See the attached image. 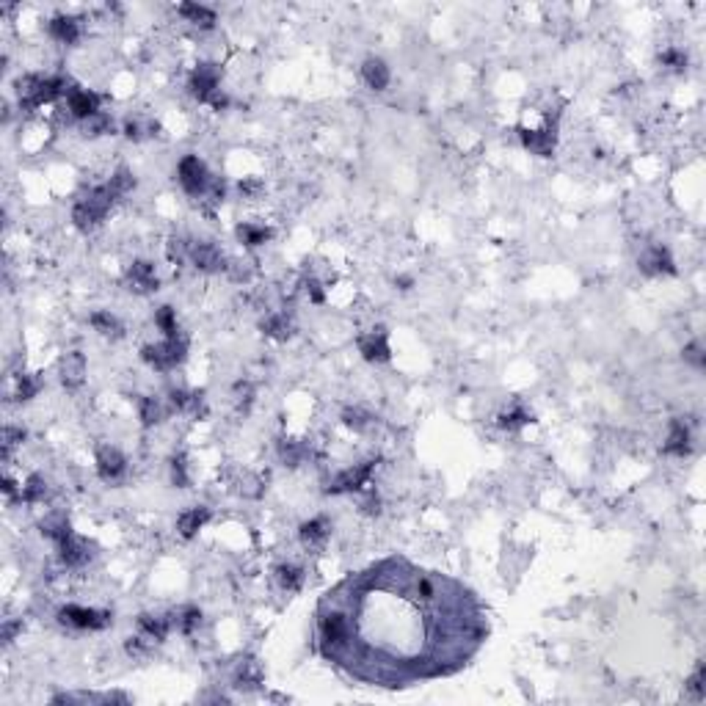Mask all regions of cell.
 Instances as JSON below:
<instances>
[{
	"label": "cell",
	"instance_id": "cell-24",
	"mask_svg": "<svg viewBox=\"0 0 706 706\" xmlns=\"http://www.w3.org/2000/svg\"><path fill=\"white\" fill-rule=\"evenodd\" d=\"M276 582H279V588L281 591H301V585H304V568H298V566H292V563H281V566H276Z\"/></svg>",
	"mask_w": 706,
	"mask_h": 706
},
{
	"label": "cell",
	"instance_id": "cell-44",
	"mask_svg": "<svg viewBox=\"0 0 706 706\" xmlns=\"http://www.w3.org/2000/svg\"><path fill=\"white\" fill-rule=\"evenodd\" d=\"M687 690L696 696V698H704V662L696 668V674L687 679Z\"/></svg>",
	"mask_w": 706,
	"mask_h": 706
},
{
	"label": "cell",
	"instance_id": "cell-17",
	"mask_svg": "<svg viewBox=\"0 0 706 706\" xmlns=\"http://www.w3.org/2000/svg\"><path fill=\"white\" fill-rule=\"evenodd\" d=\"M83 378H86V359H83V353H77V351L66 353L61 359V381H64V387L66 389H77L83 384Z\"/></svg>",
	"mask_w": 706,
	"mask_h": 706
},
{
	"label": "cell",
	"instance_id": "cell-11",
	"mask_svg": "<svg viewBox=\"0 0 706 706\" xmlns=\"http://www.w3.org/2000/svg\"><path fill=\"white\" fill-rule=\"evenodd\" d=\"M66 105L72 111L75 119H91L100 113V97L94 91H83V89H69L66 91Z\"/></svg>",
	"mask_w": 706,
	"mask_h": 706
},
{
	"label": "cell",
	"instance_id": "cell-2",
	"mask_svg": "<svg viewBox=\"0 0 706 706\" xmlns=\"http://www.w3.org/2000/svg\"><path fill=\"white\" fill-rule=\"evenodd\" d=\"M113 199H116V194L111 191V185H100V188L89 191V194H86V196L75 205V210H72V221H75V227H77V230H83V232L94 230V227H97V224L108 216V210H111Z\"/></svg>",
	"mask_w": 706,
	"mask_h": 706
},
{
	"label": "cell",
	"instance_id": "cell-51",
	"mask_svg": "<svg viewBox=\"0 0 706 706\" xmlns=\"http://www.w3.org/2000/svg\"><path fill=\"white\" fill-rule=\"evenodd\" d=\"M398 284H400L403 290H409V287H411V279H406V276H403V279H398Z\"/></svg>",
	"mask_w": 706,
	"mask_h": 706
},
{
	"label": "cell",
	"instance_id": "cell-15",
	"mask_svg": "<svg viewBox=\"0 0 706 706\" xmlns=\"http://www.w3.org/2000/svg\"><path fill=\"white\" fill-rule=\"evenodd\" d=\"M127 284H130V290H136V292H152V290H158V276H155V268L149 265V262H144V259H138V262H133L130 265V270H127Z\"/></svg>",
	"mask_w": 706,
	"mask_h": 706
},
{
	"label": "cell",
	"instance_id": "cell-21",
	"mask_svg": "<svg viewBox=\"0 0 706 706\" xmlns=\"http://www.w3.org/2000/svg\"><path fill=\"white\" fill-rule=\"evenodd\" d=\"M668 456H679V458H685L687 453H690V431H687V425L682 422V420H674L671 422V436H668V442H665V447H662Z\"/></svg>",
	"mask_w": 706,
	"mask_h": 706
},
{
	"label": "cell",
	"instance_id": "cell-38",
	"mask_svg": "<svg viewBox=\"0 0 706 706\" xmlns=\"http://www.w3.org/2000/svg\"><path fill=\"white\" fill-rule=\"evenodd\" d=\"M39 389H41V381L36 375H19V381H17V398L19 400H30Z\"/></svg>",
	"mask_w": 706,
	"mask_h": 706
},
{
	"label": "cell",
	"instance_id": "cell-43",
	"mask_svg": "<svg viewBox=\"0 0 706 706\" xmlns=\"http://www.w3.org/2000/svg\"><path fill=\"white\" fill-rule=\"evenodd\" d=\"M171 477H174V485H177V488H185V485H188V472H185V458H183V456H177V458L171 461Z\"/></svg>",
	"mask_w": 706,
	"mask_h": 706
},
{
	"label": "cell",
	"instance_id": "cell-9",
	"mask_svg": "<svg viewBox=\"0 0 706 706\" xmlns=\"http://www.w3.org/2000/svg\"><path fill=\"white\" fill-rule=\"evenodd\" d=\"M188 259L199 268V270H205V273H216V270H221L224 268V254H221V248L216 245V243H210V240H202V243H191V254H188Z\"/></svg>",
	"mask_w": 706,
	"mask_h": 706
},
{
	"label": "cell",
	"instance_id": "cell-12",
	"mask_svg": "<svg viewBox=\"0 0 706 706\" xmlns=\"http://www.w3.org/2000/svg\"><path fill=\"white\" fill-rule=\"evenodd\" d=\"M359 351L367 362H389L392 359V351H389V342H387V331L384 328H375L373 334H364L359 337Z\"/></svg>",
	"mask_w": 706,
	"mask_h": 706
},
{
	"label": "cell",
	"instance_id": "cell-10",
	"mask_svg": "<svg viewBox=\"0 0 706 706\" xmlns=\"http://www.w3.org/2000/svg\"><path fill=\"white\" fill-rule=\"evenodd\" d=\"M519 136H521V144L530 152L541 155V158H549L555 152V144H557V127L555 124L544 127V130H519Z\"/></svg>",
	"mask_w": 706,
	"mask_h": 706
},
{
	"label": "cell",
	"instance_id": "cell-28",
	"mask_svg": "<svg viewBox=\"0 0 706 706\" xmlns=\"http://www.w3.org/2000/svg\"><path fill=\"white\" fill-rule=\"evenodd\" d=\"M69 532H72V527H69L66 516H61V513H55V516H50V519H44V521H41V535L53 538L55 544H58L64 535H69Z\"/></svg>",
	"mask_w": 706,
	"mask_h": 706
},
{
	"label": "cell",
	"instance_id": "cell-19",
	"mask_svg": "<svg viewBox=\"0 0 706 706\" xmlns=\"http://www.w3.org/2000/svg\"><path fill=\"white\" fill-rule=\"evenodd\" d=\"M210 521V508H205V505H196V508H191V510H185L180 519H177V530H180V535L183 538H194L205 524Z\"/></svg>",
	"mask_w": 706,
	"mask_h": 706
},
{
	"label": "cell",
	"instance_id": "cell-20",
	"mask_svg": "<svg viewBox=\"0 0 706 706\" xmlns=\"http://www.w3.org/2000/svg\"><path fill=\"white\" fill-rule=\"evenodd\" d=\"M50 33L53 39L64 41V44H75L80 39V19L77 17H66V14H58L50 19Z\"/></svg>",
	"mask_w": 706,
	"mask_h": 706
},
{
	"label": "cell",
	"instance_id": "cell-32",
	"mask_svg": "<svg viewBox=\"0 0 706 706\" xmlns=\"http://www.w3.org/2000/svg\"><path fill=\"white\" fill-rule=\"evenodd\" d=\"M237 237H240L245 245H262V243L270 237V230L257 227V224H240V227H237Z\"/></svg>",
	"mask_w": 706,
	"mask_h": 706
},
{
	"label": "cell",
	"instance_id": "cell-13",
	"mask_svg": "<svg viewBox=\"0 0 706 706\" xmlns=\"http://www.w3.org/2000/svg\"><path fill=\"white\" fill-rule=\"evenodd\" d=\"M124 470H127V461L116 447H100L97 450V472H100L102 480H108V483L119 480L124 474Z\"/></svg>",
	"mask_w": 706,
	"mask_h": 706
},
{
	"label": "cell",
	"instance_id": "cell-39",
	"mask_svg": "<svg viewBox=\"0 0 706 706\" xmlns=\"http://www.w3.org/2000/svg\"><path fill=\"white\" fill-rule=\"evenodd\" d=\"M254 685H259V671L251 660H245L237 668V687H254Z\"/></svg>",
	"mask_w": 706,
	"mask_h": 706
},
{
	"label": "cell",
	"instance_id": "cell-23",
	"mask_svg": "<svg viewBox=\"0 0 706 706\" xmlns=\"http://www.w3.org/2000/svg\"><path fill=\"white\" fill-rule=\"evenodd\" d=\"M171 624H174V615H169V618H163V615H149V613L138 615V626H141V632H144L147 638H152V640H166V635H169Z\"/></svg>",
	"mask_w": 706,
	"mask_h": 706
},
{
	"label": "cell",
	"instance_id": "cell-31",
	"mask_svg": "<svg viewBox=\"0 0 706 706\" xmlns=\"http://www.w3.org/2000/svg\"><path fill=\"white\" fill-rule=\"evenodd\" d=\"M44 494H47V483H44V477L41 474H30L28 477V483L22 485V499L25 502H39V499H44Z\"/></svg>",
	"mask_w": 706,
	"mask_h": 706
},
{
	"label": "cell",
	"instance_id": "cell-46",
	"mask_svg": "<svg viewBox=\"0 0 706 706\" xmlns=\"http://www.w3.org/2000/svg\"><path fill=\"white\" fill-rule=\"evenodd\" d=\"M124 649H127V654H133V657H144V654H147V646H144L141 638H130V640L124 643Z\"/></svg>",
	"mask_w": 706,
	"mask_h": 706
},
{
	"label": "cell",
	"instance_id": "cell-18",
	"mask_svg": "<svg viewBox=\"0 0 706 706\" xmlns=\"http://www.w3.org/2000/svg\"><path fill=\"white\" fill-rule=\"evenodd\" d=\"M328 519L326 516H317V519H309V521H304L301 524V530H298V535H301V544L306 546V549H320L323 544H326V538H328Z\"/></svg>",
	"mask_w": 706,
	"mask_h": 706
},
{
	"label": "cell",
	"instance_id": "cell-30",
	"mask_svg": "<svg viewBox=\"0 0 706 706\" xmlns=\"http://www.w3.org/2000/svg\"><path fill=\"white\" fill-rule=\"evenodd\" d=\"M91 326H94L100 334H108V337H119V334H122V323H119L113 315H108V312H94V315H91Z\"/></svg>",
	"mask_w": 706,
	"mask_h": 706
},
{
	"label": "cell",
	"instance_id": "cell-27",
	"mask_svg": "<svg viewBox=\"0 0 706 706\" xmlns=\"http://www.w3.org/2000/svg\"><path fill=\"white\" fill-rule=\"evenodd\" d=\"M530 420H532V417L524 411V406L516 403V406H510L508 411L499 414V428H505V431H519V428L527 425Z\"/></svg>",
	"mask_w": 706,
	"mask_h": 706
},
{
	"label": "cell",
	"instance_id": "cell-35",
	"mask_svg": "<svg viewBox=\"0 0 706 706\" xmlns=\"http://www.w3.org/2000/svg\"><path fill=\"white\" fill-rule=\"evenodd\" d=\"M155 323L166 331V337H177L180 328H177V317H174V309L171 306H160L158 315H155Z\"/></svg>",
	"mask_w": 706,
	"mask_h": 706
},
{
	"label": "cell",
	"instance_id": "cell-8",
	"mask_svg": "<svg viewBox=\"0 0 706 706\" xmlns=\"http://www.w3.org/2000/svg\"><path fill=\"white\" fill-rule=\"evenodd\" d=\"M375 467H378V458L364 461V464H359V467H353V470L340 472V474L334 477V483L326 488V494H348V491H359L362 485H367V480H370V474H373Z\"/></svg>",
	"mask_w": 706,
	"mask_h": 706
},
{
	"label": "cell",
	"instance_id": "cell-7",
	"mask_svg": "<svg viewBox=\"0 0 706 706\" xmlns=\"http://www.w3.org/2000/svg\"><path fill=\"white\" fill-rule=\"evenodd\" d=\"M219 83H221V69H219L216 64H202V66H196L194 75H191V94H194L199 102H207V105H210V102L221 94Z\"/></svg>",
	"mask_w": 706,
	"mask_h": 706
},
{
	"label": "cell",
	"instance_id": "cell-49",
	"mask_svg": "<svg viewBox=\"0 0 706 706\" xmlns=\"http://www.w3.org/2000/svg\"><path fill=\"white\" fill-rule=\"evenodd\" d=\"M240 191H243V194H257V191H259V183H254V180H251V183H240Z\"/></svg>",
	"mask_w": 706,
	"mask_h": 706
},
{
	"label": "cell",
	"instance_id": "cell-47",
	"mask_svg": "<svg viewBox=\"0 0 706 706\" xmlns=\"http://www.w3.org/2000/svg\"><path fill=\"white\" fill-rule=\"evenodd\" d=\"M19 629H22V624H17V621H8V624L3 626V640L8 643V640H11V638L19 632Z\"/></svg>",
	"mask_w": 706,
	"mask_h": 706
},
{
	"label": "cell",
	"instance_id": "cell-3",
	"mask_svg": "<svg viewBox=\"0 0 706 706\" xmlns=\"http://www.w3.org/2000/svg\"><path fill=\"white\" fill-rule=\"evenodd\" d=\"M19 89V105L22 111H33L44 102H53L58 94L66 91V80L64 77H39V75H28L17 83Z\"/></svg>",
	"mask_w": 706,
	"mask_h": 706
},
{
	"label": "cell",
	"instance_id": "cell-48",
	"mask_svg": "<svg viewBox=\"0 0 706 706\" xmlns=\"http://www.w3.org/2000/svg\"><path fill=\"white\" fill-rule=\"evenodd\" d=\"M309 295H312L315 304H323V292H320V284L315 279H309Z\"/></svg>",
	"mask_w": 706,
	"mask_h": 706
},
{
	"label": "cell",
	"instance_id": "cell-37",
	"mask_svg": "<svg viewBox=\"0 0 706 706\" xmlns=\"http://www.w3.org/2000/svg\"><path fill=\"white\" fill-rule=\"evenodd\" d=\"M660 61H662L665 66H671L674 72H685V66H687V55H685L682 50H676V47L662 50V53H660Z\"/></svg>",
	"mask_w": 706,
	"mask_h": 706
},
{
	"label": "cell",
	"instance_id": "cell-34",
	"mask_svg": "<svg viewBox=\"0 0 706 706\" xmlns=\"http://www.w3.org/2000/svg\"><path fill=\"white\" fill-rule=\"evenodd\" d=\"M108 185H111V191H113L116 196H122V194H130V191L136 188V177H133L127 169H119V171L111 177Z\"/></svg>",
	"mask_w": 706,
	"mask_h": 706
},
{
	"label": "cell",
	"instance_id": "cell-14",
	"mask_svg": "<svg viewBox=\"0 0 706 706\" xmlns=\"http://www.w3.org/2000/svg\"><path fill=\"white\" fill-rule=\"evenodd\" d=\"M640 270L649 273V276H657V273H676V265L671 259V251L662 248V245H651L643 257H640Z\"/></svg>",
	"mask_w": 706,
	"mask_h": 706
},
{
	"label": "cell",
	"instance_id": "cell-4",
	"mask_svg": "<svg viewBox=\"0 0 706 706\" xmlns=\"http://www.w3.org/2000/svg\"><path fill=\"white\" fill-rule=\"evenodd\" d=\"M188 353V340L183 334L177 337H166V342H158V345H144L141 348V356L147 364L158 367V370H171L177 367Z\"/></svg>",
	"mask_w": 706,
	"mask_h": 706
},
{
	"label": "cell",
	"instance_id": "cell-40",
	"mask_svg": "<svg viewBox=\"0 0 706 706\" xmlns=\"http://www.w3.org/2000/svg\"><path fill=\"white\" fill-rule=\"evenodd\" d=\"M342 422H345L348 428H353V431H364L367 422H370V414L362 411V409H345V411H342Z\"/></svg>",
	"mask_w": 706,
	"mask_h": 706
},
{
	"label": "cell",
	"instance_id": "cell-50",
	"mask_svg": "<svg viewBox=\"0 0 706 706\" xmlns=\"http://www.w3.org/2000/svg\"><path fill=\"white\" fill-rule=\"evenodd\" d=\"M3 491H6L8 496H14V491H17V488H14V483H11L8 477H3Z\"/></svg>",
	"mask_w": 706,
	"mask_h": 706
},
{
	"label": "cell",
	"instance_id": "cell-22",
	"mask_svg": "<svg viewBox=\"0 0 706 706\" xmlns=\"http://www.w3.org/2000/svg\"><path fill=\"white\" fill-rule=\"evenodd\" d=\"M362 77L370 89L375 91H384L389 86V66L381 61V58H367L364 66H362Z\"/></svg>",
	"mask_w": 706,
	"mask_h": 706
},
{
	"label": "cell",
	"instance_id": "cell-16",
	"mask_svg": "<svg viewBox=\"0 0 706 706\" xmlns=\"http://www.w3.org/2000/svg\"><path fill=\"white\" fill-rule=\"evenodd\" d=\"M58 552H61V560H64L66 566H72V568L83 566V563L91 557L89 544L80 541V538H75V532H69V535H64V538L58 541Z\"/></svg>",
	"mask_w": 706,
	"mask_h": 706
},
{
	"label": "cell",
	"instance_id": "cell-29",
	"mask_svg": "<svg viewBox=\"0 0 706 706\" xmlns=\"http://www.w3.org/2000/svg\"><path fill=\"white\" fill-rule=\"evenodd\" d=\"M174 624H177L185 635H194V632L199 629V624H202V610H199V607H185V610H180V613L174 615Z\"/></svg>",
	"mask_w": 706,
	"mask_h": 706
},
{
	"label": "cell",
	"instance_id": "cell-1",
	"mask_svg": "<svg viewBox=\"0 0 706 706\" xmlns=\"http://www.w3.org/2000/svg\"><path fill=\"white\" fill-rule=\"evenodd\" d=\"M485 635L467 585L398 557L340 582L317 607V651L381 687L461 671Z\"/></svg>",
	"mask_w": 706,
	"mask_h": 706
},
{
	"label": "cell",
	"instance_id": "cell-26",
	"mask_svg": "<svg viewBox=\"0 0 706 706\" xmlns=\"http://www.w3.org/2000/svg\"><path fill=\"white\" fill-rule=\"evenodd\" d=\"M262 331L273 340H287L292 334V323L287 320V315H270L268 320H262Z\"/></svg>",
	"mask_w": 706,
	"mask_h": 706
},
{
	"label": "cell",
	"instance_id": "cell-33",
	"mask_svg": "<svg viewBox=\"0 0 706 706\" xmlns=\"http://www.w3.org/2000/svg\"><path fill=\"white\" fill-rule=\"evenodd\" d=\"M138 411H141V422L144 425H155V422L163 420V409H160V403L155 398H141L138 400Z\"/></svg>",
	"mask_w": 706,
	"mask_h": 706
},
{
	"label": "cell",
	"instance_id": "cell-36",
	"mask_svg": "<svg viewBox=\"0 0 706 706\" xmlns=\"http://www.w3.org/2000/svg\"><path fill=\"white\" fill-rule=\"evenodd\" d=\"M279 453H281V458H284L287 467H298V464L304 461V456H306V447H304V445H295V442H281Z\"/></svg>",
	"mask_w": 706,
	"mask_h": 706
},
{
	"label": "cell",
	"instance_id": "cell-41",
	"mask_svg": "<svg viewBox=\"0 0 706 706\" xmlns=\"http://www.w3.org/2000/svg\"><path fill=\"white\" fill-rule=\"evenodd\" d=\"M113 127V122L105 116V113H97V116H91L89 122H86V136H102V133H108Z\"/></svg>",
	"mask_w": 706,
	"mask_h": 706
},
{
	"label": "cell",
	"instance_id": "cell-6",
	"mask_svg": "<svg viewBox=\"0 0 706 706\" xmlns=\"http://www.w3.org/2000/svg\"><path fill=\"white\" fill-rule=\"evenodd\" d=\"M177 180H180V185L185 188V194H191V196H205L207 188H210L207 166H205L196 155H188V158L180 160V166H177Z\"/></svg>",
	"mask_w": 706,
	"mask_h": 706
},
{
	"label": "cell",
	"instance_id": "cell-42",
	"mask_svg": "<svg viewBox=\"0 0 706 706\" xmlns=\"http://www.w3.org/2000/svg\"><path fill=\"white\" fill-rule=\"evenodd\" d=\"M19 442H25V431H19V428H6V434H3V456H8L11 447H17Z\"/></svg>",
	"mask_w": 706,
	"mask_h": 706
},
{
	"label": "cell",
	"instance_id": "cell-5",
	"mask_svg": "<svg viewBox=\"0 0 706 706\" xmlns=\"http://www.w3.org/2000/svg\"><path fill=\"white\" fill-rule=\"evenodd\" d=\"M58 621L69 624L75 629H105L113 624V615L108 610H91V607H77V604H66L58 610Z\"/></svg>",
	"mask_w": 706,
	"mask_h": 706
},
{
	"label": "cell",
	"instance_id": "cell-25",
	"mask_svg": "<svg viewBox=\"0 0 706 706\" xmlns=\"http://www.w3.org/2000/svg\"><path fill=\"white\" fill-rule=\"evenodd\" d=\"M180 14H183L188 22L199 25V28H213V25H216V11L207 8V6H199V3H183V6H180Z\"/></svg>",
	"mask_w": 706,
	"mask_h": 706
},
{
	"label": "cell",
	"instance_id": "cell-45",
	"mask_svg": "<svg viewBox=\"0 0 706 706\" xmlns=\"http://www.w3.org/2000/svg\"><path fill=\"white\" fill-rule=\"evenodd\" d=\"M685 359H687V362H693L696 367H704V353H701V345H698V342L687 345V348H685Z\"/></svg>",
	"mask_w": 706,
	"mask_h": 706
}]
</instances>
